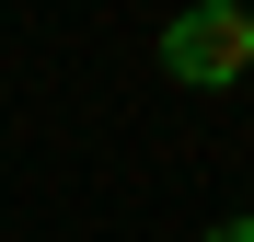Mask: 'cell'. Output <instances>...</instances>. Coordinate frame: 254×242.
Listing matches in <instances>:
<instances>
[{"label":"cell","instance_id":"cell-1","mask_svg":"<svg viewBox=\"0 0 254 242\" xmlns=\"http://www.w3.org/2000/svg\"><path fill=\"white\" fill-rule=\"evenodd\" d=\"M243 69H254V12L185 0V12L162 23V81H174V93H231Z\"/></svg>","mask_w":254,"mask_h":242},{"label":"cell","instance_id":"cell-2","mask_svg":"<svg viewBox=\"0 0 254 242\" xmlns=\"http://www.w3.org/2000/svg\"><path fill=\"white\" fill-rule=\"evenodd\" d=\"M196 242H254V219H220V231H196Z\"/></svg>","mask_w":254,"mask_h":242},{"label":"cell","instance_id":"cell-3","mask_svg":"<svg viewBox=\"0 0 254 242\" xmlns=\"http://www.w3.org/2000/svg\"><path fill=\"white\" fill-rule=\"evenodd\" d=\"M231 12H254V0H231Z\"/></svg>","mask_w":254,"mask_h":242}]
</instances>
